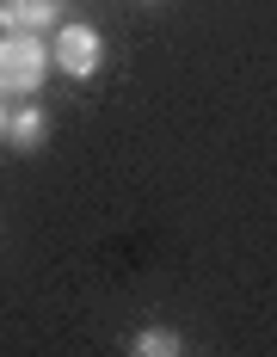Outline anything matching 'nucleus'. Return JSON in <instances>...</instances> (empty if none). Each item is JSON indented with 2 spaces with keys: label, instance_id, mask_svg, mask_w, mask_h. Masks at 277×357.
Here are the masks:
<instances>
[{
  "label": "nucleus",
  "instance_id": "1",
  "mask_svg": "<svg viewBox=\"0 0 277 357\" xmlns=\"http://www.w3.org/2000/svg\"><path fill=\"white\" fill-rule=\"evenodd\" d=\"M50 43L31 31H6L0 37V99H31L37 86L50 80Z\"/></svg>",
  "mask_w": 277,
  "mask_h": 357
},
{
  "label": "nucleus",
  "instance_id": "2",
  "mask_svg": "<svg viewBox=\"0 0 277 357\" xmlns=\"http://www.w3.org/2000/svg\"><path fill=\"white\" fill-rule=\"evenodd\" d=\"M50 62L68 74V80H93L105 62V37L93 25H80V19H62L56 25V43H50Z\"/></svg>",
  "mask_w": 277,
  "mask_h": 357
},
{
  "label": "nucleus",
  "instance_id": "3",
  "mask_svg": "<svg viewBox=\"0 0 277 357\" xmlns=\"http://www.w3.org/2000/svg\"><path fill=\"white\" fill-rule=\"evenodd\" d=\"M68 0H0V31H56Z\"/></svg>",
  "mask_w": 277,
  "mask_h": 357
},
{
  "label": "nucleus",
  "instance_id": "4",
  "mask_svg": "<svg viewBox=\"0 0 277 357\" xmlns=\"http://www.w3.org/2000/svg\"><path fill=\"white\" fill-rule=\"evenodd\" d=\"M43 142H50V117L37 105H13L6 111V148H13V154H37Z\"/></svg>",
  "mask_w": 277,
  "mask_h": 357
},
{
  "label": "nucleus",
  "instance_id": "5",
  "mask_svg": "<svg viewBox=\"0 0 277 357\" xmlns=\"http://www.w3.org/2000/svg\"><path fill=\"white\" fill-rule=\"evenodd\" d=\"M123 357H185V339H179L173 326H136Z\"/></svg>",
  "mask_w": 277,
  "mask_h": 357
},
{
  "label": "nucleus",
  "instance_id": "6",
  "mask_svg": "<svg viewBox=\"0 0 277 357\" xmlns=\"http://www.w3.org/2000/svg\"><path fill=\"white\" fill-rule=\"evenodd\" d=\"M0 142H6V99H0Z\"/></svg>",
  "mask_w": 277,
  "mask_h": 357
},
{
  "label": "nucleus",
  "instance_id": "7",
  "mask_svg": "<svg viewBox=\"0 0 277 357\" xmlns=\"http://www.w3.org/2000/svg\"><path fill=\"white\" fill-rule=\"evenodd\" d=\"M148 6H154V0H148Z\"/></svg>",
  "mask_w": 277,
  "mask_h": 357
}]
</instances>
